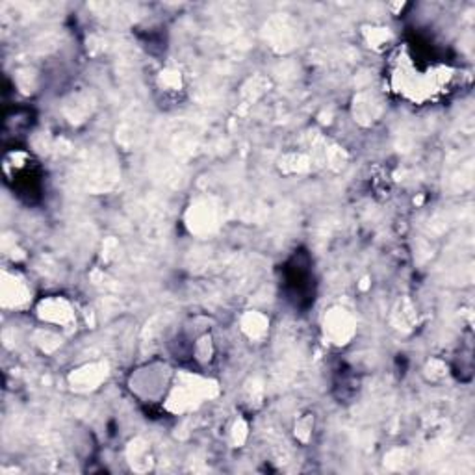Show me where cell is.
<instances>
[{
	"mask_svg": "<svg viewBox=\"0 0 475 475\" xmlns=\"http://www.w3.org/2000/svg\"><path fill=\"white\" fill-rule=\"evenodd\" d=\"M39 312H41L43 319L53 323H67V319L71 317L69 305L65 301H62V299H58V297L43 301L41 306H39Z\"/></svg>",
	"mask_w": 475,
	"mask_h": 475,
	"instance_id": "obj_1",
	"label": "cell"
}]
</instances>
